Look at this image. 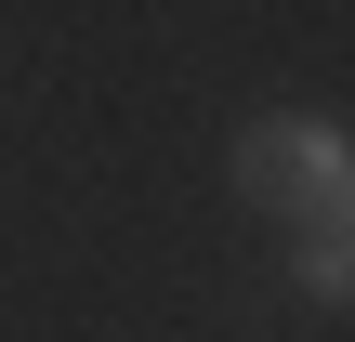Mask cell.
<instances>
[{
    "instance_id": "obj_1",
    "label": "cell",
    "mask_w": 355,
    "mask_h": 342,
    "mask_svg": "<svg viewBox=\"0 0 355 342\" xmlns=\"http://www.w3.org/2000/svg\"><path fill=\"white\" fill-rule=\"evenodd\" d=\"M343 171H355V132L316 119V105H277V119L237 132V198L277 211V224H316V211L343 198Z\"/></svg>"
},
{
    "instance_id": "obj_2",
    "label": "cell",
    "mask_w": 355,
    "mask_h": 342,
    "mask_svg": "<svg viewBox=\"0 0 355 342\" xmlns=\"http://www.w3.org/2000/svg\"><path fill=\"white\" fill-rule=\"evenodd\" d=\"M316 224H343V237H355V171H343V198H329V211H316Z\"/></svg>"
}]
</instances>
